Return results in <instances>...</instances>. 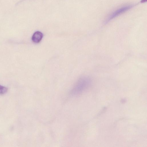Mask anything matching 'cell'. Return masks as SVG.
I'll list each match as a JSON object with an SVG mask.
<instances>
[{
  "label": "cell",
  "mask_w": 147,
  "mask_h": 147,
  "mask_svg": "<svg viewBox=\"0 0 147 147\" xmlns=\"http://www.w3.org/2000/svg\"><path fill=\"white\" fill-rule=\"evenodd\" d=\"M147 0H141L140 1L141 3H144L146 2Z\"/></svg>",
  "instance_id": "5"
},
{
  "label": "cell",
  "mask_w": 147,
  "mask_h": 147,
  "mask_svg": "<svg viewBox=\"0 0 147 147\" xmlns=\"http://www.w3.org/2000/svg\"><path fill=\"white\" fill-rule=\"evenodd\" d=\"M87 83L85 80H82L78 82L72 89L71 94L76 95L81 92L86 88Z\"/></svg>",
  "instance_id": "1"
},
{
  "label": "cell",
  "mask_w": 147,
  "mask_h": 147,
  "mask_svg": "<svg viewBox=\"0 0 147 147\" xmlns=\"http://www.w3.org/2000/svg\"><path fill=\"white\" fill-rule=\"evenodd\" d=\"M43 34L40 31H36L33 35L32 39V41L35 43H39L43 37Z\"/></svg>",
  "instance_id": "3"
},
{
  "label": "cell",
  "mask_w": 147,
  "mask_h": 147,
  "mask_svg": "<svg viewBox=\"0 0 147 147\" xmlns=\"http://www.w3.org/2000/svg\"><path fill=\"white\" fill-rule=\"evenodd\" d=\"M133 6H134L133 5H128L123 7L117 9L109 16L107 19L106 22H108L120 14L129 10Z\"/></svg>",
  "instance_id": "2"
},
{
  "label": "cell",
  "mask_w": 147,
  "mask_h": 147,
  "mask_svg": "<svg viewBox=\"0 0 147 147\" xmlns=\"http://www.w3.org/2000/svg\"><path fill=\"white\" fill-rule=\"evenodd\" d=\"M8 90L7 88L0 85V94H2L6 93Z\"/></svg>",
  "instance_id": "4"
}]
</instances>
